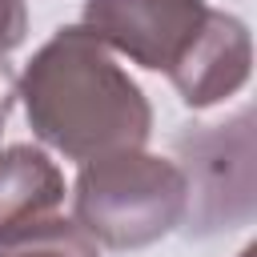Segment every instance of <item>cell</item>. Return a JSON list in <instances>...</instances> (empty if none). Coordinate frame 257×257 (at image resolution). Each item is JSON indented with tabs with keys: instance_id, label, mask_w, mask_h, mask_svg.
Segmentation results:
<instances>
[{
	"instance_id": "1",
	"label": "cell",
	"mask_w": 257,
	"mask_h": 257,
	"mask_svg": "<svg viewBox=\"0 0 257 257\" xmlns=\"http://www.w3.org/2000/svg\"><path fill=\"white\" fill-rule=\"evenodd\" d=\"M20 96L32 133L68 161L145 149L153 108L141 84L84 28H60L24 68Z\"/></svg>"
},
{
	"instance_id": "2",
	"label": "cell",
	"mask_w": 257,
	"mask_h": 257,
	"mask_svg": "<svg viewBox=\"0 0 257 257\" xmlns=\"http://www.w3.org/2000/svg\"><path fill=\"white\" fill-rule=\"evenodd\" d=\"M76 229L108 249H141L185 221V173L145 149L84 161L72 185Z\"/></svg>"
},
{
	"instance_id": "3",
	"label": "cell",
	"mask_w": 257,
	"mask_h": 257,
	"mask_svg": "<svg viewBox=\"0 0 257 257\" xmlns=\"http://www.w3.org/2000/svg\"><path fill=\"white\" fill-rule=\"evenodd\" d=\"M185 173V229L197 237L245 225L257 209L253 181V112L241 108L221 124H193L173 137Z\"/></svg>"
},
{
	"instance_id": "4",
	"label": "cell",
	"mask_w": 257,
	"mask_h": 257,
	"mask_svg": "<svg viewBox=\"0 0 257 257\" xmlns=\"http://www.w3.org/2000/svg\"><path fill=\"white\" fill-rule=\"evenodd\" d=\"M209 16L205 0H84V28L104 48L165 76L189 60Z\"/></svg>"
},
{
	"instance_id": "5",
	"label": "cell",
	"mask_w": 257,
	"mask_h": 257,
	"mask_svg": "<svg viewBox=\"0 0 257 257\" xmlns=\"http://www.w3.org/2000/svg\"><path fill=\"white\" fill-rule=\"evenodd\" d=\"M249 68H253V44H249L245 24L237 16L213 8L201 40L189 52V60L169 80L189 108H209V104L233 96L249 80Z\"/></svg>"
},
{
	"instance_id": "6",
	"label": "cell",
	"mask_w": 257,
	"mask_h": 257,
	"mask_svg": "<svg viewBox=\"0 0 257 257\" xmlns=\"http://www.w3.org/2000/svg\"><path fill=\"white\" fill-rule=\"evenodd\" d=\"M60 205H64L60 169L32 145H8L0 153V241H12L52 221Z\"/></svg>"
},
{
	"instance_id": "7",
	"label": "cell",
	"mask_w": 257,
	"mask_h": 257,
	"mask_svg": "<svg viewBox=\"0 0 257 257\" xmlns=\"http://www.w3.org/2000/svg\"><path fill=\"white\" fill-rule=\"evenodd\" d=\"M0 257H96V245L76 229V221L52 217L12 241H0Z\"/></svg>"
},
{
	"instance_id": "8",
	"label": "cell",
	"mask_w": 257,
	"mask_h": 257,
	"mask_svg": "<svg viewBox=\"0 0 257 257\" xmlns=\"http://www.w3.org/2000/svg\"><path fill=\"white\" fill-rule=\"evenodd\" d=\"M28 32V4L24 0H0V56L12 52Z\"/></svg>"
},
{
	"instance_id": "9",
	"label": "cell",
	"mask_w": 257,
	"mask_h": 257,
	"mask_svg": "<svg viewBox=\"0 0 257 257\" xmlns=\"http://www.w3.org/2000/svg\"><path fill=\"white\" fill-rule=\"evenodd\" d=\"M16 96H20V80H16L12 64L0 56V133H4V120H8V112L16 104Z\"/></svg>"
},
{
	"instance_id": "10",
	"label": "cell",
	"mask_w": 257,
	"mask_h": 257,
	"mask_svg": "<svg viewBox=\"0 0 257 257\" xmlns=\"http://www.w3.org/2000/svg\"><path fill=\"white\" fill-rule=\"evenodd\" d=\"M241 257H253V245H249V249H245V253H241Z\"/></svg>"
}]
</instances>
